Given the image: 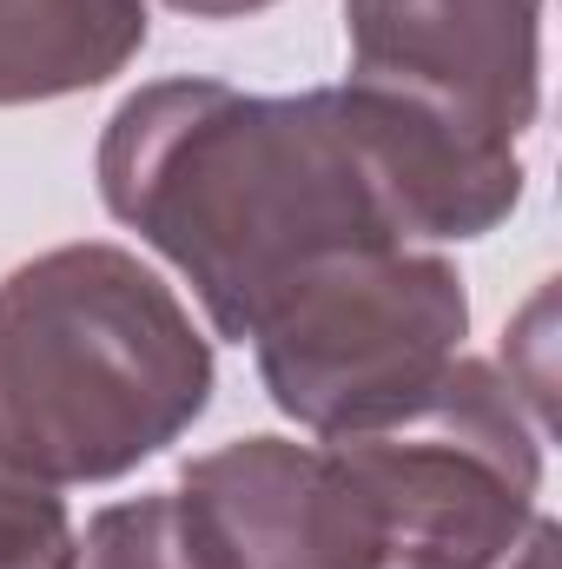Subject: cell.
Wrapping results in <instances>:
<instances>
[{
	"label": "cell",
	"instance_id": "6da1fadb",
	"mask_svg": "<svg viewBox=\"0 0 562 569\" xmlns=\"http://www.w3.org/2000/svg\"><path fill=\"white\" fill-rule=\"evenodd\" d=\"M100 199L239 345L324 259L411 246L338 87L152 80L100 133Z\"/></svg>",
	"mask_w": 562,
	"mask_h": 569
},
{
	"label": "cell",
	"instance_id": "7a4b0ae2",
	"mask_svg": "<svg viewBox=\"0 0 562 569\" xmlns=\"http://www.w3.org/2000/svg\"><path fill=\"white\" fill-rule=\"evenodd\" d=\"M212 405V345L120 246H60L0 279V470L113 483Z\"/></svg>",
	"mask_w": 562,
	"mask_h": 569
},
{
	"label": "cell",
	"instance_id": "3957f363",
	"mask_svg": "<svg viewBox=\"0 0 562 569\" xmlns=\"http://www.w3.org/2000/svg\"><path fill=\"white\" fill-rule=\"evenodd\" d=\"M470 291L443 252L378 246L324 259L259 318V385L311 437H364L411 418L463 358Z\"/></svg>",
	"mask_w": 562,
	"mask_h": 569
},
{
	"label": "cell",
	"instance_id": "277c9868",
	"mask_svg": "<svg viewBox=\"0 0 562 569\" xmlns=\"http://www.w3.org/2000/svg\"><path fill=\"white\" fill-rule=\"evenodd\" d=\"M331 443L364 490L378 569H496L536 523L543 425L483 358H456L411 418Z\"/></svg>",
	"mask_w": 562,
	"mask_h": 569
},
{
	"label": "cell",
	"instance_id": "5b68a950",
	"mask_svg": "<svg viewBox=\"0 0 562 569\" xmlns=\"http://www.w3.org/2000/svg\"><path fill=\"white\" fill-rule=\"evenodd\" d=\"M351 80L436 140L516 159L543 107V0H344Z\"/></svg>",
	"mask_w": 562,
	"mask_h": 569
},
{
	"label": "cell",
	"instance_id": "8992f818",
	"mask_svg": "<svg viewBox=\"0 0 562 569\" xmlns=\"http://www.w3.org/2000/svg\"><path fill=\"white\" fill-rule=\"evenodd\" d=\"M219 569H378L371 510L338 443L232 437L179 470Z\"/></svg>",
	"mask_w": 562,
	"mask_h": 569
},
{
	"label": "cell",
	"instance_id": "52a82bcc",
	"mask_svg": "<svg viewBox=\"0 0 562 569\" xmlns=\"http://www.w3.org/2000/svg\"><path fill=\"white\" fill-rule=\"evenodd\" d=\"M145 47V0H0V107L107 87Z\"/></svg>",
	"mask_w": 562,
	"mask_h": 569
},
{
	"label": "cell",
	"instance_id": "ba28073f",
	"mask_svg": "<svg viewBox=\"0 0 562 569\" xmlns=\"http://www.w3.org/2000/svg\"><path fill=\"white\" fill-rule=\"evenodd\" d=\"M73 569H219L179 490L107 503L73 530Z\"/></svg>",
	"mask_w": 562,
	"mask_h": 569
},
{
	"label": "cell",
	"instance_id": "9c48e42d",
	"mask_svg": "<svg viewBox=\"0 0 562 569\" xmlns=\"http://www.w3.org/2000/svg\"><path fill=\"white\" fill-rule=\"evenodd\" d=\"M0 569H73V517L60 490L0 470Z\"/></svg>",
	"mask_w": 562,
	"mask_h": 569
},
{
	"label": "cell",
	"instance_id": "30bf717a",
	"mask_svg": "<svg viewBox=\"0 0 562 569\" xmlns=\"http://www.w3.org/2000/svg\"><path fill=\"white\" fill-rule=\"evenodd\" d=\"M556 543H562L556 523H550V517H536V523L523 530V543H516L496 569H556Z\"/></svg>",
	"mask_w": 562,
	"mask_h": 569
},
{
	"label": "cell",
	"instance_id": "8fae6325",
	"mask_svg": "<svg viewBox=\"0 0 562 569\" xmlns=\"http://www.w3.org/2000/svg\"><path fill=\"white\" fill-rule=\"evenodd\" d=\"M172 13H192V20H245L259 7H279V0H165Z\"/></svg>",
	"mask_w": 562,
	"mask_h": 569
}]
</instances>
